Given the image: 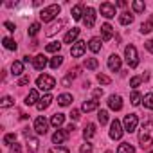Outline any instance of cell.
I'll return each mask as SVG.
<instances>
[{"label":"cell","mask_w":153,"mask_h":153,"mask_svg":"<svg viewBox=\"0 0 153 153\" xmlns=\"http://www.w3.org/2000/svg\"><path fill=\"white\" fill-rule=\"evenodd\" d=\"M59 11H61V7H59L58 4L47 6V7H43V9H42L40 18H42V22H51V20H54V18L59 15Z\"/></svg>","instance_id":"1"},{"label":"cell","mask_w":153,"mask_h":153,"mask_svg":"<svg viewBox=\"0 0 153 153\" xmlns=\"http://www.w3.org/2000/svg\"><path fill=\"white\" fill-rule=\"evenodd\" d=\"M36 85H38L40 90H52L56 87V79L52 78V76H49V74H42V76H38Z\"/></svg>","instance_id":"2"},{"label":"cell","mask_w":153,"mask_h":153,"mask_svg":"<svg viewBox=\"0 0 153 153\" xmlns=\"http://www.w3.org/2000/svg\"><path fill=\"white\" fill-rule=\"evenodd\" d=\"M151 133H153V123H146V124L142 126L140 135H139V142H140L142 148H148V146H149V142H151V139H149Z\"/></svg>","instance_id":"3"},{"label":"cell","mask_w":153,"mask_h":153,"mask_svg":"<svg viewBox=\"0 0 153 153\" xmlns=\"http://www.w3.org/2000/svg\"><path fill=\"white\" fill-rule=\"evenodd\" d=\"M124 58H126V63H128V67L135 68V67L139 65V56H137V49H135L133 45H128V47L124 49Z\"/></svg>","instance_id":"4"},{"label":"cell","mask_w":153,"mask_h":153,"mask_svg":"<svg viewBox=\"0 0 153 153\" xmlns=\"http://www.w3.org/2000/svg\"><path fill=\"white\" fill-rule=\"evenodd\" d=\"M123 133H124V126L121 124V121L114 119V121H112V124H110V139L119 140V139L123 137Z\"/></svg>","instance_id":"5"},{"label":"cell","mask_w":153,"mask_h":153,"mask_svg":"<svg viewBox=\"0 0 153 153\" xmlns=\"http://www.w3.org/2000/svg\"><path fill=\"white\" fill-rule=\"evenodd\" d=\"M124 131H128V133H133L135 130H137V124H139V117L135 115V114H128L126 117H124Z\"/></svg>","instance_id":"6"},{"label":"cell","mask_w":153,"mask_h":153,"mask_svg":"<svg viewBox=\"0 0 153 153\" xmlns=\"http://www.w3.org/2000/svg\"><path fill=\"white\" fill-rule=\"evenodd\" d=\"M85 51H87V43L81 42V40H78L76 43H72V47H70V54L74 58H81L85 54Z\"/></svg>","instance_id":"7"},{"label":"cell","mask_w":153,"mask_h":153,"mask_svg":"<svg viewBox=\"0 0 153 153\" xmlns=\"http://www.w3.org/2000/svg\"><path fill=\"white\" fill-rule=\"evenodd\" d=\"M47 128H49L47 119H45L43 115L36 117V121H34V131H36L38 135H45V133H47Z\"/></svg>","instance_id":"8"},{"label":"cell","mask_w":153,"mask_h":153,"mask_svg":"<svg viewBox=\"0 0 153 153\" xmlns=\"http://www.w3.org/2000/svg\"><path fill=\"white\" fill-rule=\"evenodd\" d=\"M83 22H85V25H87L88 29L94 27V24H96V9H94V7H87V9H85Z\"/></svg>","instance_id":"9"},{"label":"cell","mask_w":153,"mask_h":153,"mask_svg":"<svg viewBox=\"0 0 153 153\" xmlns=\"http://www.w3.org/2000/svg\"><path fill=\"white\" fill-rule=\"evenodd\" d=\"M101 15L105 18H114L115 16V6L110 4V2H103L101 4Z\"/></svg>","instance_id":"10"},{"label":"cell","mask_w":153,"mask_h":153,"mask_svg":"<svg viewBox=\"0 0 153 153\" xmlns=\"http://www.w3.org/2000/svg\"><path fill=\"white\" fill-rule=\"evenodd\" d=\"M108 106H110L112 110L119 112V110L123 108V97H121V96H115V94H112V96L108 97Z\"/></svg>","instance_id":"11"},{"label":"cell","mask_w":153,"mask_h":153,"mask_svg":"<svg viewBox=\"0 0 153 153\" xmlns=\"http://www.w3.org/2000/svg\"><path fill=\"white\" fill-rule=\"evenodd\" d=\"M112 36H114V27L110 24H103L101 25V40L108 42V40H112Z\"/></svg>","instance_id":"12"},{"label":"cell","mask_w":153,"mask_h":153,"mask_svg":"<svg viewBox=\"0 0 153 153\" xmlns=\"http://www.w3.org/2000/svg\"><path fill=\"white\" fill-rule=\"evenodd\" d=\"M108 68H110L112 72H119V70H121V58H119L117 54H112V56L108 58Z\"/></svg>","instance_id":"13"},{"label":"cell","mask_w":153,"mask_h":153,"mask_svg":"<svg viewBox=\"0 0 153 153\" xmlns=\"http://www.w3.org/2000/svg\"><path fill=\"white\" fill-rule=\"evenodd\" d=\"M25 137H27V149H29L31 153H36V151H38V144H40L38 139L33 137L29 131H25Z\"/></svg>","instance_id":"14"},{"label":"cell","mask_w":153,"mask_h":153,"mask_svg":"<svg viewBox=\"0 0 153 153\" xmlns=\"http://www.w3.org/2000/svg\"><path fill=\"white\" fill-rule=\"evenodd\" d=\"M47 58L43 56V54H38V56H34V59H33V65H34V68L36 70H43L45 67H47Z\"/></svg>","instance_id":"15"},{"label":"cell","mask_w":153,"mask_h":153,"mask_svg":"<svg viewBox=\"0 0 153 153\" xmlns=\"http://www.w3.org/2000/svg\"><path fill=\"white\" fill-rule=\"evenodd\" d=\"M67 137H68V131L67 130H56L52 133V142L54 144H61V142H65Z\"/></svg>","instance_id":"16"},{"label":"cell","mask_w":153,"mask_h":153,"mask_svg":"<svg viewBox=\"0 0 153 153\" xmlns=\"http://www.w3.org/2000/svg\"><path fill=\"white\" fill-rule=\"evenodd\" d=\"M97 108H99V101H97V99H88V101H85L83 106H81V110L87 112V114H88V112H94V110H97Z\"/></svg>","instance_id":"17"},{"label":"cell","mask_w":153,"mask_h":153,"mask_svg":"<svg viewBox=\"0 0 153 153\" xmlns=\"http://www.w3.org/2000/svg\"><path fill=\"white\" fill-rule=\"evenodd\" d=\"M78 36H79V29H78V27H72V29L65 34V40H63V42H65V43H76V38H78Z\"/></svg>","instance_id":"18"},{"label":"cell","mask_w":153,"mask_h":153,"mask_svg":"<svg viewBox=\"0 0 153 153\" xmlns=\"http://www.w3.org/2000/svg\"><path fill=\"white\" fill-rule=\"evenodd\" d=\"M52 103V96L51 94H45L43 97H40V101H38V105H36V108L42 112V110H45V108H49V105Z\"/></svg>","instance_id":"19"},{"label":"cell","mask_w":153,"mask_h":153,"mask_svg":"<svg viewBox=\"0 0 153 153\" xmlns=\"http://www.w3.org/2000/svg\"><path fill=\"white\" fill-rule=\"evenodd\" d=\"M38 101H40L38 90H31V92L27 94V97H25V105H38Z\"/></svg>","instance_id":"20"},{"label":"cell","mask_w":153,"mask_h":153,"mask_svg":"<svg viewBox=\"0 0 153 153\" xmlns=\"http://www.w3.org/2000/svg\"><path fill=\"white\" fill-rule=\"evenodd\" d=\"M11 74L13 76H22L24 74V61H15L11 65Z\"/></svg>","instance_id":"21"},{"label":"cell","mask_w":153,"mask_h":153,"mask_svg":"<svg viewBox=\"0 0 153 153\" xmlns=\"http://www.w3.org/2000/svg\"><path fill=\"white\" fill-rule=\"evenodd\" d=\"M88 49H90L92 52H99V51H101V38H90Z\"/></svg>","instance_id":"22"},{"label":"cell","mask_w":153,"mask_h":153,"mask_svg":"<svg viewBox=\"0 0 153 153\" xmlns=\"http://www.w3.org/2000/svg\"><path fill=\"white\" fill-rule=\"evenodd\" d=\"M63 121H65V115H63V114H54V115L51 117V124H52L54 128H59V126L63 124Z\"/></svg>","instance_id":"23"},{"label":"cell","mask_w":153,"mask_h":153,"mask_svg":"<svg viewBox=\"0 0 153 153\" xmlns=\"http://www.w3.org/2000/svg\"><path fill=\"white\" fill-rule=\"evenodd\" d=\"M94 135H96V124L90 123V124L85 126V130H83V137H85V140H87V139H92Z\"/></svg>","instance_id":"24"},{"label":"cell","mask_w":153,"mask_h":153,"mask_svg":"<svg viewBox=\"0 0 153 153\" xmlns=\"http://www.w3.org/2000/svg\"><path fill=\"white\" fill-rule=\"evenodd\" d=\"M83 15H85L83 6H74V7H72V18H74V20H81Z\"/></svg>","instance_id":"25"},{"label":"cell","mask_w":153,"mask_h":153,"mask_svg":"<svg viewBox=\"0 0 153 153\" xmlns=\"http://www.w3.org/2000/svg\"><path fill=\"white\" fill-rule=\"evenodd\" d=\"M151 31H153V18H148L146 22H142L140 33H142V34H148V33H151Z\"/></svg>","instance_id":"26"},{"label":"cell","mask_w":153,"mask_h":153,"mask_svg":"<svg viewBox=\"0 0 153 153\" xmlns=\"http://www.w3.org/2000/svg\"><path fill=\"white\" fill-rule=\"evenodd\" d=\"M63 25H65V20H59L58 24H52V25L49 27V31H47V36H52V34H56V33H58V31H59Z\"/></svg>","instance_id":"27"},{"label":"cell","mask_w":153,"mask_h":153,"mask_svg":"<svg viewBox=\"0 0 153 153\" xmlns=\"http://www.w3.org/2000/svg\"><path fill=\"white\" fill-rule=\"evenodd\" d=\"M58 103L61 106H68L72 103V96L70 94H61V96H58Z\"/></svg>","instance_id":"28"},{"label":"cell","mask_w":153,"mask_h":153,"mask_svg":"<svg viewBox=\"0 0 153 153\" xmlns=\"http://www.w3.org/2000/svg\"><path fill=\"white\" fill-rule=\"evenodd\" d=\"M117 153H135V148L128 142H123L119 148H117Z\"/></svg>","instance_id":"29"},{"label":"cell","mask_w":153,"mask_h":153,"mask_svg":"<svg viewBox=\"0 0 153 153\" xmlns=\"http://www.w3.org/2000/svg\"><path fill=\"white\" fill-rule=\"evenodd\" d=\"M119 22H121V25H130V24L133 22V15H130V13H123V15L119 16Z\"/></svg>","instance_id":"30"},{"label":"cell","mask_w":153,"mask_h":153,"mask_svg":"<svg viewBox=\"0 0 153 153\" xmlns=\"http://www.w3.org/2000/svg\"><path fill=\"white\" fill-rule=\"evenodd\" d=\"M85 67H87L88 70H96V68L99 67V61H97L96 58H87V59H85Z\"/></svg>","instance_id":"31"},{"label":"cell","mask_w":153,"mask_h":153,"mask_svg":"<svg viewBox=\"0 0 153 153\" xmlns=\"http://www.w3.org/2000/svg\"><path fill=\"white\" fill-rule=\"evenodd\" d=\"M2 43H4V47H6L7 51H16V43H15L13 38H4Z\"/></svg>","instance_id":"32"},{"label":"cell","mask_w":153,"mask_h":153,"mask_svg":"<svg viewBox=\"0 0 153 153\" xmlns=\"http://www.w3.org/2000/svg\"><path fill=\"white\" fill-rule=\"evenodd\" d=\"M130 99H131V105H133V106H139V105H140V101H142V96H140L137 90H133Z\"/></svg>","instance_id":"33"},{"label":"cell","mask_w":153,"mask_h":153,"mask_svg":"<svg viewBox=\"0 0 153 153\" xmlns=\"http://www.w3.org/2000/svg\"><path fill=\"white\" fill-rule=\"evenodd\" d=\"M142 103H144V106H146V108L153 110V94H146V96L142 97Z\"/></svg>","instance_id":"34"},{"label":"cell","mask_w":153,"mask_h":153,"mask_svg":"<svg viewBox=\"0 0 153 153\" xmlns=\"http://www.w3.org/2000/svg\"><path fill=\"white\" fill-rule=\"evenodd\" d=\"M13 105H15V101H13V97H9V96L2 97V101H0V108H9V106H13Z\"/></svg>","instance_id":"35"},{"label":"cell","mask_w":153,"mask_h":153,"mask_svg":"<svg viewBox=\"0 0 153 153\" xmlns=\"http://www.w3.org/2000/svg\"><path fill=\"white\" fill-rule=\"evenodd\" d=\"M59 49H61V43H59V42H52V43H49V45L45 47L47 52H58Z\"/></svg>","instance_id":"36"},{"label":"cell","mask_w":153,"mask_h":153,"mask_svg":"<svg viewBox=\"0 0 153 153\" xmlns=\"http://www.w3.org/2000/svg\"><path fill=\"white\" fill-rule=\"evenodd\" d=\"M61 63H63V58H61L59 54H58V56H54V58H52V59L49 61V65H51V68H58V67H59Z\"/></svg>","instance_id":"37"},{"label":"cell","mask_w":153,"mask_h":153,"mask_svg":"<svg viewBox=\"0 0 153 153\" xmlns=\"http://www.w3.org/2000/svg\"><path fill=\"white\" fill-rule=\"evenodd\" d=\"M97 119H99L101 124H106V123H108V112H106V110H99V112H97Z\"/></svg>","instance_id":"38"},{"label":"cell","mask_w":153,"mask_h":153,"mask_svg":"<svg viewBox=\"0 0 153 153\" xmlns=\"http://www.w3.org/2000/svg\"><path fill=\"white\" fill-rule=\"evenodd\" d=\"M40 33V24L38 22H33L31 27H29V36H36Z\"/></svg>","instance_id":"39"},{"label":"cell","mask_w":153,"mask_h":153,"mask_svg":"<svg viewBox=\"0 0 153 153\" xmlns=\"http://www.w3.org/2000/svg\"><path fill=\"white\" fill-rule=\"evenodd\" d=\"M13 142H16V135H15V133H6V135H4V144L9 146V144H13Z\"/></svg>","instance_id":"40"},{"label":"cell","mask_w":153,"mask_h":153,"mask_svg":"<svg viewBox=\"0 0 153 153\" xmlns=\"http://www.w3.org/2000/svg\"><path fill=\"white\" fill-rule=\"evenodd\" d=\"M131 7H133L135 13H142V11H144V2H140V0H135V2L131 4Z\"/></svg>","instance_id":"41"},{"label":"cell","mask_w":153,"mask_h":153,"mask_svg":"<svg viewBox=\"0 0 153 153\" xmlns=\"http://www.w3.org/2000/svg\"><path fill=\"white\" fill-rule=\"evenodd\" d=\"M97 81L101 83V85H110V78H108V76H105V74H97Z\"/></svg>","instance_id":"42"},{"label":"cell","mask_w":153,"mask_h":153,"mask_svg":"<svg viewBox=\"0 0 153 153\" xmlns=\"http://www.w3.org/2000/svg\"><path fill=\"white\" fill-rule=\"evenodd\" d=\"M140 83H142V78H139V76H135V78L130 79V87H131V88H137Z\"/></svg>","instance_id":"43"},{"label":"cell","mask_w":153,"mask_h":153,"mask_svg":"<svg viewBox=\"0 0 153 153\" xmlns=\"http://www.w3.org/2000/svg\"><path fill=\"white\" fill-rule=\"evenodd\" d=\"M49 153H68V149L65 146H56V148H51Z\"/></svg>","instance_id":"44"},{"label":"cell","mask_w":153,"mask_h":153,"mask_svg":"<svg viewBox=\"0 0 153 153\" xmlns=\"http://www.w3.org/2000/svg\"><path fill=\"white\" fill-rule=\"evenodd\" d=\"M79 153H92V144H90V142H85V144L79 148Z\"/></svg>","instance_id":"45"},{"label":"cell","mask_w":153,"mask_h":153,"mask_svg":"<svg viewBox=\"0 0 153 153\" xmlns=\"http://www.w3.org/2000/svg\"><path fill=\"white\" fill-rule=\"evenodd\" d=\"M29 81H31V78H29V74H24L22 78L18 79V87H24V85H27Z\"/></svg>","instance_id":"46"},{"label":"cell","mask_w":153,"mask_h":153,"mask_svg":"<svg viewBox=\"0 0 153 153\" xmlns=\"http://www.w3.org/2000/svg\"><path fill=\"white\" fill-rule=\"evenodd\" d=\"M9 153H22V146L15 142V144L11 146V149H9Z\"/></svg>","instance_id":"47"},{"label":"cell","mask_w":153,"mask_h":153,"mask_svg":"<svg viewBox=\"0 0 153 153\" xmlns=\"http://www.w3.org/2000/svg\"><path fill=\"white\" fill-rule=\"evenodd\" d=\"M72 78H74V74H68L67 78H63V81H61V85L63 87H68L70 85V81H72Z\"/></svg>","instance_id":"48"},{"label":"cell","mask_w":153,"mask_h":153,"mask_svg":"<svg viewBox=\"0 0 153 153\" xmlns=\"http://www.w3.org/2000/svg\"><path fill=\"white\" fill-rule=\"evenodd\" d=\"M81 115H79V110H72L70 112V119H74V121H78Z\"/></svg>","instance_id":"49"},{"label":"cell","mask_w":153,"mask_h":153,"mask_svg":"<svg viewBox=\"0 0 153 153\" xmlns=\"http://www.w3.org/2000/svg\"><path fill=\"white\" fill-rule=\"evenodd\" d=\"M146 51H148V52H151V54H153V38H151V40H148V42H146Z\"/></svg>","instance_id":"50"},{"label":"cell","mask_w":153,"mask_h":153,"mask_svg":"<svg viewBox=\"0 0 153 153\" xmlns=\"http://www.w3.org/2000/svg\"><path fill=\"white\" fill-rule=\"evenodd\" d=\"M4 27H6L7 31H11V33L16 29V27H15V24H11V22H4Z\"/></svg>","instance_id":"51"},{"label":"cell","mask_w":153,"mask_h":153,"mask_svg":"<svg viewBox=\"0 0 153 153\" xmlns=\"http://www.w3.org/2000/svg\"><path fill=\"white\" fill-rule=\"evenodd\" d=\"M101 94H103V90H99V88H97V90H94V99H97Z\"/></svg>","instance_id":"52"},{"label":"cell","mask_w":153,"mask_h":153,"mask_svg":"<svg viewBox=\"0 0 153 153\" xmlns=\"http://www.w3.org/2000/svg\"><path fill=\"white\" fill-rule=\"evenodd\" d=\"M74 130H76V126H74V124H68V126H67V131H68V133H72Z\"/></svg>","instance_id":"53"},{"label":"cell","mask_w":153,"mask_h":153,"mask_svg":"<svg viewBox=\"0 0 153 153\" xmlns=\"http://www.w3.org/2000/svg\"><path fill=\"white\" fill-rule=\"evenodd\" d=\"M34 58H29V56H24V63H29V61H33Z\"/></svg>","instance_id":"54"},{"label":"cell","mask_w":153,"mask_h":153,"mask_svg":"<svg viewBox=\"0 0 153 153\" xmlns=\"http://www.w3.org/2000/svg\"><path fill=\"white\" fill-rule=\"evenodd\" d=\"M117 6H119V7H124V6H126V2H124V0H119Z\"/></svg>","instance_id":"55"},{"label":"cell","mask_w":153,"mask_h":153,"mask_svg":"<svg viewBox=\"0 0 153 153\" xmlns=\"http://www.w3.org/2000/svg\"><path fill=\"white\" fill-rule=\"evenodd\" d=\"M106 153H112V151H106Z\"/></svg>","instance_id":"56"},{"label":"cell","mask_w":153,"mask_h":153,"mask_svg":"<svg viewBox=\"0 0 153 153\" xmlns=\"http://www.w3.org/2000/svg\"><path fill=\"white\" fill-rule=\"evenodd\" d=\"M151 153H153V151H151Z\"/></svg>","instance_id":"57"}]
</instances>
